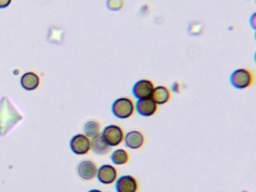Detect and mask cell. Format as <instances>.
<instances>
[{
    "mask_svg": "<svg viewBox=\"0 0 256 192\" xmlns=\"http://www.w3.org/2000/svg\"><path fill=\"white\" fill-rule=\"evenodd\" d=\"M124 142L126 146L130 150H137L143 146L145 138L142 132L132 130L126 134Z\"/></svg>",
    "mask_w": 256,
    "mask_h": 192,
    "instance_id": "11",
    "label": "cell"
},
{
    "mask_svg": "<svg viewBox=\"0 0 256 192\" xmlns=\"http://www.w3.org/2000/svg\"><path fill=\"white\" fill-rule=\"evenodd\" d=\"M88 192H103L102 190H98V189H91V190H88Z\"/></svg>",
    "mask_w": 256,
    "mask_h": 192,
    "instance_id": "19",
    "label": "cell"
},
{
    "mask_svg": "<svg viewBox=\"0 0 256 192\" xmlns=\"http://www.w3.org/2000/svg\"><path fill=\"white\" fill-rule=\"evenodd\" d=\"M112 163L118 166L126 164L130 160V156L128 152L124 148H116L110 156Z\"/></svg>",
    "mask_w": 256,
    "mask_h": 192,
    "instance_id": "15",
    "label": "cell"
},
{
    "mask_svg": "<svg viewBox=\"0 0 256 192\" xmlns=\"http://www.w3.org/2000/svg\"><path fill=\"white\" fill-rule=\"evenodd\" d=\"M158 110V105L150 98L138 99L136 103V111L144 117H150L155 115Z\"/></svg>",
    "mask_w": 256,
    "mask_h": 192,
    "instance_id": "9",
    "label": "cell"
},
{
    "mask_svg": "<svg viewBox=\"0 0 256 192\" xmlns=\"http://www.w3.org/2000/svg\"><path fill=\"white\" fill-rule=\"evenodd\" d=\"M113 115L120 120H127L134 115L136 112V103L130 97H120L112 104Z\"/></svg>",
    "mask_w": 256,
    "mask_h": 192,
    "instance_id": "2",
    "label": "cell"
},
{
    "mask_svg": "<svg viewBox=\"0 0 256 192\" xmlns=\"http://www.w3.org/2000/svg\"><path fill=\"white\" fill-rule=\"evenodd\" d=\"M4 108H0V134L5 135L12 126H14L18 122L22 120V117L19 115L18 112H16L12 106L11 108H8L10 102L6 99V102H4V98L2 102H0Z\"/></svg>",
    "mask_w": 256,
    "mask_h": 192,
    "instance_id": "1",
    "label": "cell"
},
{
    "mask_svg": "<svg viewBox=\"0 0 256 192\" xmlns=\"http://www.w3.org/2000/svg\"><path fill=\"white\" fill-rule=\"evenodd\" d=\"M125 6V0H107L106 6L112 12H118Z\"/></svg>",
    "mask_w": 256,
    "mask_h": 192,
    "instance_id": "17",
    "label": "cell"
},
{
    "mask_svg": "<svg viewBox=\"0 0 256 192\" xmlns=\"http://www.w3.org/2000/svg\"><path fill=\"white\" fill-rule=\"evenodd\" d=\"M138 182L133 176H121L115 182L116 192H138Z\"/></svg>",
    "mask_w": 256,
    "mask_h": 192,
    "instance_id": "8",
    "label": "cell"
},
{
    "mask_svg": "<svg viewBox=\"0 0 256 192\" xmlns=\"http://www.w3.org/2000/svg\"><path fill=\"white\" fill-rule=\"evenodd\" d=\"M40 84V78L35 72H28L20 78V85L26 91H34L38 88Z\"/></svg>",
    "mask_w": 256,
    "mask_h": 192,
    "instance_id": "13",
    "label": "cell"
},
{
    "mask_svg": "<svg viewBox=\"0 0 256 192\" xmlns=\"http://www.w3.org/2000/svg\"><path fill=\"white\" fill-rule=\"evenodd\" d=\"M154 87L155 85L150 80H139L133 86L132 94L138 100L150 98Z\"/></svg>",
    "mask_w": 256,
    "mask_h": 192,
    "instance_id": "7",
    "label": "cell"
},
{
    "mask_svg": "<svg viewBox=\"0 0 256 192\" xmlns=\"http://www.w3.org/2000/svg\"><path fill=\"white\" fill-rule=\"evenodd\" d=\"M96 165L90 160H82L78 164L77 172L80 178L86 181L94 180L96 176Z\"/></svg>",
    "mask_w": 256,
    "mask_h": 192,
    "instance_id": "10",
    "label": "cell"
},
{
    "mask_svg": "<svg viewBox=\"0 0 256 192\" xmlns=\"http://www.w3.org/2000/svg\"><path fill=\"white\" fill-rule=\"evenodd\" d=\"M101 135L110 147H116L124 142L125 134L120 126L118 124H109L103 129Z\"/></svg>",
    "mask_w": 256,
    "mask_h": 192,
    "instance_id": "4",
    "label": "cell"
},
{
    "mask_svg": "<svg viewBox=\"0 0 256 192\" xmlns=\"http://www.w3.org/2000/svg\"><path fill=\"white\" fill-rule=\"evenodd\" d=\"M84 130L85 135L88 138H92L101 134V126L100 122L96 120H89L85 123L84 126Z\"/></svg>",
    "mask_w": 256,
    "mask_h": 192,
    "instance_id": "16",
    "label": "cell"
},
{
    "mask_svg": "<svg viewBox=\"0 0 256 192\" xmlns=\"http://www.w3.org/2000/svg\"><path fill=\"white\" fill-rule=\"evenodd\" d=\"M172 97V92L168 87L162 85L154 87L150 98L157 105H163L169 102Z\"/></svg>",
    "mask_w": 256,
    "mask_h": 192,
    "instance_id": "12",
    "label": "cell"
},
{
    "mask_svg": "<svg viewBox=\"0 0 256 192\" xmlns=\"http://www.w3.org/2000/svg\"><path fill=\"white\" fill-rule=\"evenodd\" d=\"M96 177L103 184H112L118 178V171L112 164H103L97 170Z\"/></svg>",
    "mask_w": 256,
    "mask_h": 192,
    "instance_id": "6",
    "label": "cell"
},
{
    "mask_svg": "<svg viewBox=\"0 0 256 192\" xmlns=\"http://www.w3.org/2000/svg\"><path fill=\"white\" fill-rule=\"evenodd\" d=\"M70 148L78 156L88 154L91 150L90 139L83 134L74 135L70 141Z\"/></svg>",
    "mask_w": 256,
    "mask_h": 192,
    "instance_id": "5",
    "label": "cell"
},
{
    "mask_svg": "<svg viewBox=\"0 0 256 192\" xmlns=\"http://www.w3.org/2000/svg\"><path fill=\"white\" fill-rule=\"evenodd\" d=\"M112 148L101 134L91 140V150L98 156H106L112 151Z\"/></svg>",
    "mask_w": 256,
    "mask_h": 192,
    "instance_id": "14",
    "label": "cell"
},
{
    "mask_svg": "<svg viewBox=\"0 0 256 192\" xmlns=\"http://www.w3.org/2000/svg\"><path fill=\"white\" fill-rule=\"evenodd\" d=\"M12 0H0V8H6L12 4Z\"/></svg>",
    "mask_w": 256,
    "mask_h": 192,
    "instance_id": "18",
    "label": "cell"
},
{
    "mask_svg": "<svg viewBox=\"0 0 256 192\" xmlns=\"http://www.w3.org/2000/svg\"><path fill=\"white\" fill-rule=\"evenodd\" d=\"M254 75L252 70L246 68L236 69L230 76V85L236 90H245L253 85Z\"/></svg>",
    "mask_w": 256,
    "mask_h": 192,
    "instance_id": "3",
    "label": "cell"
}]
</instances>
